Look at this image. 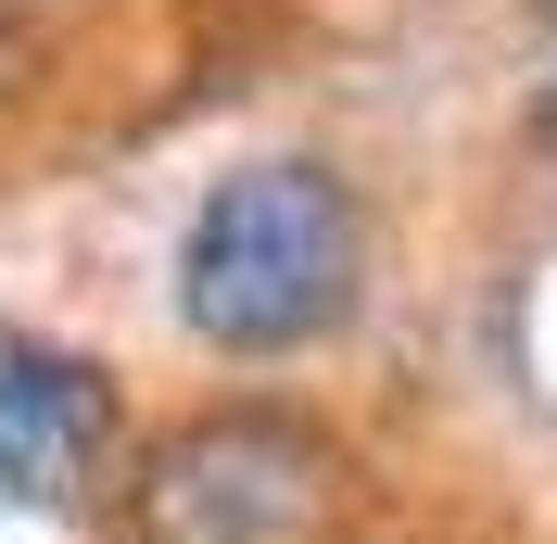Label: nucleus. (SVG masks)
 <instances>
[{
	"label": "nucleus",
	"instance_id": "obj_3",
	"mask_svg": "<svg viewBox=\"0 0 557 544\" xmlns=\"http://www.w3.org/2000/svg\"><path fill=\"white\" fill-rule=\"evenodd\" d=\"M102 456H114V380L89 355H64V342L0 330V519L76 507Z\"/></svg>",
	"mask_w": 557,
	"mask_h": 544
},
{
	"label": "nucleus",
	"instance_id": "obj_1",
	"mask_svg": "<svg viewBox=\"0 0 557 544\" xmlns=\"http://www.w3.org/2000/svg\"><path fill=\"white\" fill-rule=\"evenodd\" d=\"M355 190L317 152H267V165H228L177 240V317L215 342V355H292L330 317L355 305Z\"/></svg>",
	"mask_w": 557,
	"mask_h": 544
},
{
	"label": "nucleus",
	"instance_id": "obj_5",
	"mask_svg": "<svg viewBox=\"0 0 557 544\" xmlns=\"http://www.w3.org/2000/svg\"><path fill=\"white\" fill-rule=\"evenodd\" d=\"M532 139H545V152H557V76H545V89H532Z\"/></svg>",
	"mask_w": 557,
	"mask_h": 544
},
{
	"label": "nucleus",
	"instance_id": "obj_4",
	"mask_svg": "<svg viewBox=\"0 0 557 544\" xmlns=\"http://www.w3.org/2000/svg\"><path fill=\"white\" fill-rule=\"evenodd\" d=\"M26 64H38V38H26V13H13V0H0V102H13V89H26Z\"/></svg>",
	"mask_w": 557,
	"mask_h": 544
},
{
	"label": "nucleus",
	"instance_id": "obj_2",
	"mask_svg": "<svg viewBox=\"0 0 557 544\" xmlns=\"http://www.w3.org/2000/svg\"><path fill=\"white\" fill-rule=\"evenodd\" d=\"M343 456L278 406H215L152 443L139 469V532L152 544H317Z\"/></svg>",
	"mask_w": 557,
	"mask_h": 544
}]
</instances>
